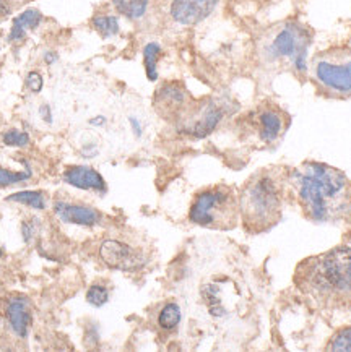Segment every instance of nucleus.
<instances>
[{
	"label": "nucleus",
	"mask_w": 351,
	"mask_h": 352,
	"mask_svg": "<svg viewBox=\"0 0 351 352\" xmlns=\"http://www.w3.org/2000/svg\"><path fill=\"white\" fill-rule=\"evenodd\" d=\"M312 34L298 21H283L272 26L260 41V57L265 65L304 75Z\"/></svg>",
	"instance_id": "4"
},
{
	"label": "nucleus",
	"mask_w": 351,
	"mask_h": 352,
	"mask_svg": "<svg viewBox=\"0 0 351 352\" xmlns=\"http://www.w3.org/2000/svg\"><path fill=\"white\" fill-rule=\"evenodd\" d=\"M87 302L92 307H96V309L105 307L109 302V289L105 284H92L87 291Z\"/></svg>",
	"instance_id": "22"
},
{
	"label": "nucleus",
	"mask_w": 351,
	"mask_h": 352,
	"mask_svg": "<svg viewBox=\"0 0 351 352\" xmlns=\"http://www.w3.org/2000/svg\"><path fill=\"white\" fill-rule=\"evenodd\" d=\"M251 120L262 144L277 143L290 125V117L275 104L262 106L252 114Z\"/></svg>",
	"instance_id": "9"
},
{
	"label": "nucleus",
	"mask_w": 351,
	"mask_h": 352,
	"mask_svg": "<svg viewBox=\"0 0 351 352\" xmlns=\"http://www.w3.org/2000/svg\"><path fill=\"white\" fill-rule=\"evenodd\" d=\"M100 256L103 263L112 270L120 272H137L148 263L145 250L120 241V239H106L100 245Z\"/></svg>",
	"instance_id": "7"
},
{
	"label": "nucleus",
	"mask_w": 351,
	"mask_h": 352,
	"mask_svg": "<svg viewBox=\"0 0 351 352\" xmlns=\"http://www.w3.org/2000/svg\"><path fill=\"white\" fill-rule=\"evenodd\" d=\"M327 351L351 352V327L341 328L327 342Z\"/></svg>",
	"instance_id": "21"
},
{
	"label": "nucleus",
	"mask_w": 351,
	"mask_h": 352,
	"mask_svg": "<svg viewBox=\"0 0 351 352\" xmlns=\"http://www.w3.org/2000/svg\"><path fill=\"white\" fill-rule=\"evenodd\" d=\"M7 201H13V203H20V205L30 206L33 210H46L47 206V198L43 192L39 190H23V192H17L13 195L7 197Z\"/></svg>",
	"instance_id": "19"
},
{
	"label": "nucleus",
	"mask_w": 351,
	"mask_h": 352,
	"mask_svg": "<svg viewBox=\"0 0 351 352\" xmlns=\"http://www.w3.org/2000/svg\"><path fill=\"white\" fill-rule=\"evenodd\" d=\"M218 2L220 0H173L169 12L176 23L192 26L209 18Z\"/></svg>",
	"instance_id": "10"
},
{
	"label": "nucleus",
	"mask_w": 351,
	"mask_h": 352,
	"mask_svg": "<svg viewBox=\"0 0 351 352\" xmlns=\"http://www.w3.org/2000/svg\"><path fill=\"white\" fill-rule=\"evenodd\" d=\"M36 223L33 219L31 221H25L23 224H21V236H23V241L25 242H31L34 237V232H36Z\"/></svg>",
	"instance_id": "27"
},
{
	"label": "nucleus",
	"mask_w": 351,
	"mask_h": 352,
	"mask_svg": "<svg viewBox=\"0 0 351 352\" xmlns=\"http://www.w3.org/2000/svg\"><path fill=\"white\" fill-rule=\"evenodd\" d=\"M290 174L286 166H270L246 180L240 193V213L247 232H267L280 223L291 190Z\"/></svg>",
	"instance_id": "2"
},
{
	"label": "nucleus",
	"mask_w": 351,
	"mask_h": 352,
	"mask_svg": "<svg viewBox=\"0 0 351 352\" xmlns=\"http://www.w3.org/2000/svg\"><path fill=\"white\" fill-rule=\"evenodd\" d=\"M21 2H23V0H0V16L10 15L13 8Z\"/></svg>",
	"instance_id": "28"
},
{
	"label": "nucleus",
	"mask_w": 351,
	"mask_h": 352,
	"mask_svg": "<svg viewBox=\"0 0 351 352\" xmlns=\"http://www.w3.org/2000/svg\"><path fill=\"white\" fill-rule=\"evenodd\" d=\"M179 132L193 138H205L217 129L223 119L222 106L215 101H204L186 116L179 117Z\"/></svg>",
	"instance_id": "8"
},
{
	"label": "nucleus",
	"mask_w": 351,
	"mask_h": 352,
	"mask_svg": "<svg viewBox=\"0 0 351 352\" xmlns=\"http://www.w3.org/2000/svg\"><path fill=\"white\" fill-rule=\"evenodd\" d=\"M0 256H3V252H2V248H0Z\"/></svg>",
	"instance_id": "32"
},
{
	"label": "nucleus",
	"mask_w": 351,
	"mask_h": 352,
	"mask_svg": "<svg viewBox=\"0 0 351 352\" xmlns=\"http://www.w3.org/2000/svg\"><path fill=\"white\" fill-rule=\"evenodd\" d=\"M119 15L127 20H140L145 16L150 0H111Z\"/></svg>",
	"instance_id": "16"
},
{
	"label": "nucleus",
	"mask_w": 351,
	"mask_h": 352,
	"mask_svg": "<svg viewBox=\"0 0 351 352\" xmlns=\"http://www.w3.org/2000/svg\"><path fill=\"white\" fill-rule=\"evenodd\" d=\"M57 60H58V54L57 52L47 51L46 54H44V62H46L47 65H54Z\"/></svg>",
	"instance_id": "31"
},
{
	"label": "nucleus",
	"mask_w": 351,
	"mask_h": 352,
	"mask_svg": "<svg viewBox=\"0 0 351 352\" xmlns=\"http://www.w3.org/2000/svg\"><path fill=\"white\" fill-rule=\"evenodd\" d=\"M295 284L319 305H350L351 247H335L301 261L295 273Z\"/></svg>",
	"instance_id": "3"
},
{
	"label": "nucleus",
	"mask_w": 351,
	"mask_h": 352,
	"mask_svg": "<svg viewBox=\"0 0 351 352\" xmlns=\"http://www.w3.org/2000/svg\"><path fill=\"white\" fill-rule=\"evenodd\" d=\"M6 315L12 331L18 338L28 336L30 327L33 323V315H31L30 300L26 297H12L6 305Z\"/></svg>",
	"instance_id": "14"
},
{
	"label": "nucleus",
	"mask_w": 351,
	"mask_h": 352,
	"mask_svg": "<svg viewBox=\"0 0 351 352\" xmlns=\"http://www.w3.org/2000/svg\"><path fill=\"white\" fill-rule=\"evenodd\" d=\"M39 116H41V119L46 122V124H52V112L49 104H43L39 107Z\"/></svg>",
	"instance_id": "29"
},
{
	"label": "nucleus",
	"mask_w": 351,
	"mask_h": 352,
	"mask_svg": "<svg viewBox=\"0 0 351 352\" xmlns=\"http://www.w3.org/2000/svg\"><path fill=\"white\" fill-rule=\"evenodd\" d=\"M2 140H3V143L7 144V146L23 148V146H28V144H30V135L26 132H21V130H17V129L7 130V132L3 133Z\"/></svg>",
	"instance_id": "24"
},
{
	"label": "nucleus",
	"mask_w": 351,
	"mask_h": 352,
	"mask_svg": "<svg viewBox=\"0 0 351 352\" xmlns=\"http://www.w3.org/2000/svg\"><path fill=\"white\" fill-rule=\"evenodd\" d=\"M155 104L163 117H181L187 104V91L179 83H164L156 91Z\"/></svg>",
	"instance_id": "12"
},
{
	"label": "nucleus",
	"mask_w": 351,
	"mask_h": 352,
	"mask_svg": "<svg viewBox=\"0 0 351 352\" xmlns=\"http://www.w3.org/2000/svg\"><path fill=\"white\" fill-rule=\"evenodd\" d=\"M31 177V169L30 166L26 168L25 173H13L10 169L0 168V187H8V185L20 184L23 180H28Z\"/></svg>",
	"instance_id": "23"
},
{
	"label": "nucleus",
	"mask_w": 351,
	"mask_h": 352,
	"mask_svg": "<svg viewBox=\"0 0 351 352\" xmlns=\"http://www.w3.org/2000/svg\"><path fill=\"white\" fill-rule=\"evenodd\" d=\"M350 305H351V297H350Z\"/></svg>",
	"instance_id": "33"
},
{
	"label": "nucleus",
	"mask_w": 351,
	"mask_h": 352,
	"mask_svg": "<svg viewBox=\"0 0 351 352\" xmlns=\"http://www.w3.org/2000/svg\"><path fill=\"white\" fill-rule=\"evenodd\" d=\"M43 21V13L36 8H26L25 12H21L20 15L13 18L12 21V30L8 34V41L10 43H18V41H23L28 31H33L41 25Z\"/></svg>",
	"instance_id": "15"
},
{
	"label": "nucleus",
	"mask_w": 351,
	"mask_h": 352,
	"mask_svg": "<svg viewBox=\"0 0 351 352\" xmlns=\"http://www.w3.org/2000/svg\"><path fill=\"white\" fill-rule=\"evenodd\" d=\"M92 26H93V30L105 39L114 38V36L119 34V31H120L119 18H117L116 15H107V13L93 16Z\"/></svg>",
	"instance_id": "18"
},
{
	"label": "nucleus",
	"mask_w": 351,
	"mask_h": 352,
	"mask_svg": "<svg viewBox=\"0 0 351 352\" xmlns=\"http://www.w3.org/2000/svg\"><path fill=\"white\" fill-rule=\"evenodd\" d=\"M54 214L62 223L72 226H83V228H94L101 223V213L92 206L80 205V203H67L58 200L54 203Z\"/></svg>",
	"instance_id": "11"
},
{
	"label": "nucleus",
	"mask_w": 351,
	"mask_h": 352,
	"mask_svg": "<svg viewBox=\"0 0 351 352\" xmlns=\"http://www.w3.org/2000/svg\"><path fill=\"white\" fill-rule=\"evenodd\" d=\"M181 320V307L176 304V302H169V304L163 305V309H161L158 314V324L161 329H164V331H173V329L179 327Z\"/></svg>",
	"instance_id": "20"
},
{
	"label": "nucleus",
	"mask_w": 351,
	"mask_h": 352,
	"mask_svg": "<svg viewBox=\"0 0 351 352\" xmlns=\"http://www.w3.org/2000/svg\"><path fill=\"white\" fill-rule=\"evenodd\" d=\"M310 76L328 96H351V49L337 47L317 54L310 62Z\"/></svg>",
	"instance_id": "6"
},
{
	"label": "nucleus",
	"mask_w": 351,
	"mask_h": 352,
	"mask_svg": "<svg viewBox=\"0 0 351 352\" xmlns=\"http://www.w3.org/2000/svg\"><path fill=\"white\" fill-rule=\"evenodd\" d=\"M26 87H28L33 93H41V89L44 87V80L39 72H30L26 75Z\"/></svg>",
	"instance_id": "25"
},
{
	"label": "nucleus",
	"mask_w": 351,
	"mask_h": 352,
	"mask_svg": "<svg viewBox=\"0 0 351 352\" xmlns=\"http://www.w3.org/2000/svg\"><path fill=\"white\" fill-rule=\"evenodd\" d=\"M127 122H129V127H130V132L135 138H142L143 133H145V125H143L142 119L138 116H134L130 114L127 117Z\"/></svg>",
	"instance_id": "26"
},
{
	"label": "nucleus",
	"mask_w": 351,
	"mask_h": 352,
	"mask_svg": "<svg viewBox=\"0 0 351 352\" xmlns=\"http://www.w3.org/2000/svg\"><path fill=\"white\" fill-rule=\"evenodd\" d=\"M291 192L304 216L316 223H351V180L345 173L317 161L291 169Z\"/></svg>",
	"instance_id": "1"
},
{
	"label": "nucleus",
	"mask_w": 351,
	"mask_h": 352,
	"mask_svg": "<svg viewBox=\"0 0 351 352\" xmlns=\"http://www.w3.org/2000/svg\"><path fill=\"white\" fill-rule=\"evenodd\" d=\"M107 124V119L105 116H94L89 119V125H93V127H105Z\"/></svg>",
	"instance_id": "30"
},
{
	"label": "nucleus",
	"mask_w": 351,
	"mask_h": 352,
	"mask_svg": "<svg viewBox=\"0 0 351 352\" xmlns=\"http://www.w3.org/2000/svg\"><path fill=\"white\" fill-rule=\"evenodd\" d=\"M240 216V195L228 185H215L200 190L193 197L189 211L192 224L220 231L236 228Z\"/></svg>",
	"instance_id": "5"
},
{
	"label": "nucleus",
	"mask_w": 351,
	"mask_h": 352,
	"mask_svg": "<svg viewBox=\"0 0 351 352\" xmlns=\"http://www.w3.org/2000/svg\"><path fill=\"white\" fill-rule=\"evenodd\" d=\"M62 179L70 187L78 188V190H94L106 193L107 188L103 175L96 169L89 168V166H72V168L64 170Z\"/></svg>",
	"instance_id": "13"
},
{
	"label": "nucleus",
	"mask_w": 351,
	"mask_h": 352,
	"mask_svg": "<svg viewBox=\"0 0 351 352\" xmlns=\"http://www.w3.org/2000/svg\"><path fill=\"white\" fill-rule=\"evenodd\" d=\"M163 54V49L158 43H148L143 47V65H145L147 78L150 81L158 80V60Z\"/></svg>",
	"instance_id": "17"
}]
</instances>
